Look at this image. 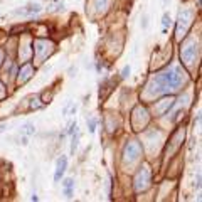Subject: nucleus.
Returning a JSON list of instances; mask_svg holds the SVG:
<instances>
[{"instance_id": "obj_14", "label": "nucleus", "mask_w": 202, "mask_h": 202, "mask_svg": "<svg viewBox=\"0 0 202 202\" xmlns=\"http://www.w3.org/2000/svg\"><path fill=\"white\" fill-rule=\"evenodd\" d=\"M74 74H76V68H71V69H69V76L73 77Z\"/></svg>"}, {"instance_id": "obj_11", "label": "nucleus", "mask_w": 202, "mask_h": 202, "mask_svg": "<svg viewBox=\"0 0 202 202\" xmlns=\"http://www.w3.org/2000/svg\"><path fill=\"white\" fill-rule=\"evenodd\" d=\"M128 74H130V66H125L123 71H121V77L125 79V77H128Z\"/></svg>"}, {"instance_id": "obj_2", "label": "nucleus", "mask_w": 202, "mask_h": 202, "mask_svg": "<svg viewBox=\"0 0 202 202\" xmlns=\"http://www.w3.org/2000/svg\"><path fill=\"white\" fill-rule=\"evenodd\" d=\"M40 10H42V7L39 3H27L25 7L15 9L14 10V15H34V14H39Z\"/></svg>"}, {"instance_id": "obj_9", "label": "nucleus", "mask_w": 202, "mask_h": 202, "mask_svg": "<svg viewBox=\"0 0 202 202\" xmlns=\"http://www.w3.org/2000/svg\"><path fill=\"white\" fill-rule=\"evenodd\" d=\"M76 130H77V123H76V121H73V123L69 125V128H68V135H73Z\"/></svg>"}, {"instance_id": "obj_5", "label": "nucleus", "mask_w": 202, "mask_h": 202, "mask_svg": "<svg viewBox=\"0 0 202 202\" xmlns=\"http://www.w3.org/2000/svg\"><path fill=\"white\" fill-rule=\"evenodd\" d=\"M96 125H98V121H96L94 118H89V120H88V128H89V133H94V131H96Z\"/></svg>"}, {"instance_id": "obj_15", "label": "nucleus", "mask_w": 202, "mask_h": 202, "mask_svg": "<svg viewBox=\"0 0 202 202\" xmlns=\"http://www.w3.org/2000/svg\"><path fill=\"white\" fill-rule=\"evenodd\" d=\"M76 111H77V106H76V105H74L73 108H71V115H74V113H76Z\"/></svg>"}, {"instance_id": "obj_8", "label": "nucleus", "mask_w": 202, "mask_h": 202, "mask_svg": "<svg viewBox=\"0 0 202 202\" xmlns=\"http://www.w3.org/2000/svg\"><path fill=\"white\" fill-rule=\"evenodd\" d=\"M62 187H74V179H64V182H62Z\"/></svg>"}, {"instance_id": "obj_16", "label": "nucleus", "mask_w": 202, "mask_h": 202, "mask_svg": "<svg viewBox=\"0 0 202 202\" xmlns=\"http://www.w3.org/2000/svg\"><path fill=\"white\" fill-rule=\"evenodd\" d=\"M30 201H34V202H37V201H39V197H37L36 194H34V195H32V197H30Z\"/></svg>"}, {"instance_id": "obj_12", "label": "nucleus", "mask_w": 202, "mask_h": 202, "mask_svg": "<svg viewBox=\"0 0 202 202\" xmlns=\"http://www.w3.org/2000/svg\"><path fill=\"white\" fill-rule=\"evenodd\" d=\"M69 108H71V101H68V103H66V106H64V110H62V113H64V115H68V111H69Z\"/></svg>"}, {"instance_id": "obj_7", "label": "nucleus", "mask_w": 202, "mask_h": 202, "mask_svg": "<svg viewBox=\"0 0 202 202\" xmlns=\"http://www.w3.org/2000/svg\"><path fill=\"white\" fill-rule=\"evenodd\" d=\"M74 194V187H64V195L68 197V199H71Z\"/></svg>"}, {"instance_id": "obj_4", "label": "nucleus", "mask_w": 202, "mask_h": 202, "mask_svg": "<svg viewBox=\"0 0 202 202\" xmlns=\"http://www.w3.org/2000/svg\"><path fill=\"white\" fill-rule=\"evenodd\" d=\"M36 133V126H34V123H25L24 125V128H22V135H25V136H32Z\"/></svg>"}, {"instance_id": "obj_6", "label": "nucleus", "mask_w": 202, "mask_h": 202, "mask_svg": "<svg viewBox=\"0 0 202 202\" xmlns=\"http://www.w3.org/2000/svg\"><path fill=\"white\" fill-rule=\"evenodd\" d=\"M170 24H172V19H170V15H168V14H164V17H162V25H164V29H167Z\"/></svg>"}, {"instance_id": "obj_13", "label": "nucleus", "mask_w": 202, "mask_h": 202, "mask_svg": "<svg viewBox=\"0 0 202 202\" xmlns=\"http://www.w3.org/2000/svg\"><path fill=\"white\" fill-rule=\"evenodd\" d=\"M20 142H22V145H24V147H27V145H29V138H27L25 135L22 136V140H20Z\"/></svg>"}, {"instance_id": "obj_3", "label": "nucleus", "mask_w": 202, "mask_h": 202, "mask_svg": "<svg viewBox=\"0 0 202 202\" xmlns=\"http://www.w3.org/2000/svg\"><path fill=\"white\" fill-rule=\"evenodd\" d=\"M71 136H73L71 138V155H74L76 153V148H77V143H79V131L76 130Z\"/></svg>"}, {"instance_id": "obj_1", "label": "nucleus", "mask_w": 202, "mask_h": 202, "mask_svg": "<svg viewBox=\"0 0 202 202\" xmlns=\"http://www.w3.org/2000/svg\"><path fill=\"white\" fill-rule=\"evenodd\" d=\"M66 168H68V157H66V155H61V157L57 158V162H56V172H54V182L56 184L62 179Z\"/></svg>"}, {"instance_id": "obj_10", "label": "nucleus", "mask_w": 202, "mask_h": 202, "mask_svg": "<svg viewBox=\"0 0 202 202\" xmlns=\"http://www.w3.org/2000/svg\"><path fill=\"white\" fill-rule=\"evenodd\" d=\"M148 27V15L145 14L143 17H142V29H147Z\"/></svg>"}]
</instances>
